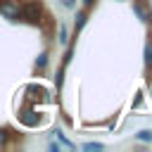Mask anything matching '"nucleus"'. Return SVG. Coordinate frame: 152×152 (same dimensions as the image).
<instances>
[{
	"label": "nucleus",
	"mask_w": 152,
	"mask_h": 152,
	"mask_svg": "<svg viewBox=\"0 0 152 152\" xmlns=\"http://www.w3.org/2000/svg\"><path fill=\"white\" fill-rule=\"evenodd\" d=\"M0 14L12 19V21H17V19H21V7L14 5V2H0Z\"/></svg>",
	"instance_id": "1"
},
{
	"label": "nucleus",
	"mask_w": 152,
	"mask_h": 152,
	"mask_svg": "<svg viewBox=\"0 0 152 152\" xmlns=\"http://www.w3.org/2000/svg\"><path fill=\"white\" fill-rule=\"evenodd\" d=\"M38 17H40V5H38V2H26V5L21 7V19H26V21H38Z\"/></svg>",
	"instance_id": "2"
},
{
	"label": "nucleus",
	"mask_w": 152,
	"mask_h": 152,
	"mask_svg": "<svg viewBox=\"0 0 152 152\" xmlns=\"http://www.w3.org/2000/svg\"><path fill=\"white\" fill-rule=\"evenodd\" d=\"M86 21H88V12H86V10H78V12H76V19H74L76 31H81V28L86 26Z\"/></svg>",
	"instance_id": "3"
},
{
	"label": "nucleus",
	"mask_w": 152,
	"mask_h": 152,
	"mask_svg": "<svg viewBox=\"0 0 152 152\" xmlns=\"http://www.w3.org/2000/svg\"><path fill=\"white\" fill-rule=\"evenodd\" d=\"M135 140H140V142H152V131H147V128L138 131V133H135Z\"/></svg>",
	"instance_id": "4"
},
{
	"label": "nucleus",
	"mask_w": 152,
	"mask_h": 152,
	"mask_svg": "<svg viewBox=\"0 0 152 152\" xmlns=\"http://www.w3.org/2000/svg\"><path fill=\"white\" fill-rule=\"evenodd\" d=\"M133 12L138 14V19H140V21H150V17H147V12H145V10L140 7V5H133Z\"/></svg>",
	"instance_id": "5"
},
{
	"label": "nucleus",
	"mask_w": 152,
	"mask_h": 152,
	"mask_svg": "<svg viewBox=\"0 0 152 152\" xmlns=\"http://www.w3.org/2000/svg\"><path fill=\"white\" fill-rule=\"evenodd\" d=\"M145 66H147V69L152 66V43L145 45Z\"/></svg>",
	"instance_id": "6"
},
{
	"label": "nucleus",
	"mask_w": 152,
	"mask_h": 152,
	"mask_svg": "<svg viewBox=\"0 0 152 152\" xmlns=\"http://www.w3.org/2000/svg\"><path fill=\"white\" fill-rule=\"evenodd\" d=\"M59 43H62V45H66V43H69V31H66V26H64V24L59 26Z\"/></svg>",
	"instance_id": "7"
},
{
	"label": "nucleus",
	"mask_w": 152,
	"mask_h": 152,
	"mask_svg": "<svg viewBox=\"0 0 152 152\" xmlns=\"http://www.w3.org/2000/svg\"><path fill=\"white\" fill-rule=\"evenodd\" d=\"M45 64H48V52H40L36 59V69H45Z\"/></svg>",
	"instance_id": "8"
},
{
	"label": "nucleus",
	"mask_w": 152,
	"mask_h": 152,
	"mask_svg": "<svg viewBox=\"0 0 152 152\" xmlns=\"http://www.w3.org/2000/svg\"><path fill=\"white\" fill-rule=\"evenodd\" d=\"M83 150L95 152V150H104V145H102V142H86V145H83Z\"/></svg>",
	"instance_id": "9"
},
{
	"label": "nucleus",
	"mask_w": 152,
	"mask_h": 152,
	"mask_svg": "<svg viewBox=\"0 0 152 152\" xmlns=\"http://www.w3.org/2000/svg\"><path fill=\"white\" fill-rule=\"evenodd\" d=\"M62 81H64V64H62V69L57 71V76H55V86L57 88H62Z\"/></svg>",
	"instance_id": "10"
},
{
	"label": "nucleus",
	"mask_w": 152,
	"mask_h": 152,
	"mask_svg": "<svg viewBox=\"0 0 152 152\" xmlns=\"http://www.w3.org/2000/svg\"><path fill=\"white\" fill-rule=\"evenodd\" d=\"M57 138H59V142H62V145H66V147H76V145H74L71 140H66V135H64V133H59V131H57Z\"/></svg>",
	"instance_id": "11"
},
{
	"label": "nucleus",
	"mask_w": 152,
	"mask_h": 152,
	"mask_svg": "<svg viewBox=\"0 0 152 152\" xmlns=\"http://www.w3.org/2000/svg\"><path fill=\"white\" fill-rule=\"evenodd\" d=\"M50 150H52V152H59L62 147H59V142H50Z\"/></svg>",
	"instance_id": "12"
},
{
	"label": "nucleus",
	"mask_w": 152,
	"mask_h": 152,
	"mask_svg": "<svg viewBox=\"0 0 152 152\" xmlns=\"http://www.w3.org/2000/svg\"><path fill=\"white\" fill-rule=\"evenodd\" d=\"M5 140H7V133H5V131H2V128H0V145H2V142H5Z\"/></svg>",
	"instance_id": "13"
},
{
	"label": "nucleus",
	"mask_w": 152,
	"mask_h": 152,
	"mask_svg": "<svg viewBox=\"0 0 152 152\" xmlns=\"http://www.w3.org/2000/svg\"><path fill=\"white\" fill-rule=\"evenodd\" d=\"M93 2H95V0H83V5H86V10H88V7H93Z\"/></svg>",
	"instance_id": "14"
},
{
	"label": "nucleus",
	"mask_w": 152,
	"mask_h": 152,
	"mask_svg": "<svg viewBox=\"0 0 152 152\" xmlns=\"http://www.w3.org/2000/svg\"><path fill=\"white\" fill-rule=\"evenodd\" d=\"M150 97H152V95H150Z\"/></svg>",
	"instance_id": "15"
}]
</instances>
